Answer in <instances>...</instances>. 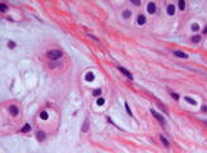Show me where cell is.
Returning <instances> with one entry per match:
<instances>
[{
    "instance_id": "cell-22",
    "label": "cell",
    "mask_w": 207,
    "mask_h": 153,
    "mask_svg": "<svg viewBox=\"0 0 207 153\" xmlns=\"http://www.w3.org/2000/svg\"><path fill=\"white\" fill-rule=\"evenodd\" d=\"M8 46H9V49H14V47H15V43H14V42H8Z\"/></svg>"
},
{
    "instance_id": "cell-4",
    "label": "cell",
    "mask_w": 207,
    "mask_h": 153,
    "mask_svg": "<svg viewBox=\"0 0 207 153\" xmlns=\"http://www.w3.org/2000/svg\"><path fill=\"white\" fill-rule=\"evenodd\" d=\"M119 70H120V71H121V73H123L124 75H127L129 79H133V75H132V73H131V71H128L127 69H124L123 66H119Z\"/></svg>"
},
{
    "instance_id": "cell-17",
    "label": "cell",
    "mask_w": 207,
    "mask_h": 153,
    "mask_svg": "<svg viewBox=\"0 0 207 153\" xmlns=\"http://www.w3.org/2000/svg\"><path fill=\"white\" fill-rule=\"evenodd\" d=\"M99 106H102V105L105 103V100L102 98V97H100V98H97V102H96Z\"/></svg>"
},
{
    "instance_id": "cell-8",
    "label": "cell",
    "mask_w": 207,
    "mask_h": 153,
    "mask_svg": "<svg viewBox=\"0 0 207 153\" xmlns=\"http://www.w3.org/2000/svg\"><path fill=\"white\" fill-rule=\"evenodd\" d=\"M166 12H168L169 15H174V13H175V6H174V5H168Z\"/></svg>"
},
{
    "instance_id": "cell-5",
    "label": "cell",
    "mask_w": 207,
    "mask_h": 153,
    "mask_svg": "<svg viewBox=\"0 0 207 153\" xmlns=\"http://www.w3.org/2000/svg\"><path fill=\"white\" fill-rule=\"evenodd\" d=\"M9 112L12 114V116H17V115H18V112H19V110H18V107H17V106H14V105H13V106H10V107H9Z\"/></svg>"
},
{
    "instance_id": "cell-24",
    "label": "cell",
    "mask_w": 207,
    "mask_h": 153,
    "mask_svg": "<svg viewBox=\"0 0 207 153\" xmlns=\"http://www.w3.org/2000/svg\"><path fill=\"white\" fill-rule=\"evenodd\" d=\"M125 107H127V111H128V114L132 116V111H131V108H129V106H128V103H125Z\"/></svg>"
},
{
    "instance_id": "cell-3",
    "label": "cell",
    "mask_w": 207,
    "mask_h": 153,
    "mask_svg": "<svg viewBox=\"0 0 207 153\" xmlns=\"http://www.w3.org/2000/svg\"><path fill=\"white\" fill-rule=\"evenodd\" d=\"M147 12L150 14H153L156 12V5H155V3H150L148 5H147Z\"/></svg>"
},
{
    "instance_id": "cell-21",
    "label": "cell",
    "mask_w": 207,
    "mask_h": 153,
    "mask_svg": "<svg viewBox=\"0 0 207 153\" xmlns=\"http://www.w3.org/2000/svg\"><path fill=\"white\" fill-rule=\"evenodd\" d=\"M101 94V89H96L93 91V96H100Z\"/></svg>"
},
{
    "instance_id": "cell-2",
    "label": "cell",
    "mask_w": 207,
    "mask_h": 153,
    "mask_svg": "<svg viewBox=\"0 0 207 153\" xmlns=\"http://www.w3.org/2000/svg\"><path fill=\"white\" fill-rule=\"evenodd\" d=\"M151 114L156 118V120H159V121L162 124V125H165V120H164V118H162V116L159 114V112H156L155 110H151Z\"/></svg>"
},
{
    "instance_id": "cell-20",
    "label": "cell",
    "mask_w": 207,
    "mask_h": 153,
    "mask_svg": "<svg viewBox=\"0 0 207 153\" xmlns=\"http://www.w3.org/2000/svg\"><path fill=\"white\" fill-rule=\"evenodd\" d=\"M192 29L193 31H198V29H200V26H198L197 23H194V24H192Z\"/></svg>"
},
{
    "instance_id": "cell-18",
    "label": "cell",
    "mask_w": 207,
    "mask_h": 153,
    "mask_svg": "<svg viewBox=\"0 0 207 153\" xmlns=\"http://www.w3.org/2000/svg\"><path fill=\"white\" fill-rule=\"evenodd\" d=\"M200 40H201L200 36H193V37H192V41L193 42H200Z\"/></svg>"
},
{
    "instance_id": "cell-15",
    "label": "cell",
    "mask_w": 207,
    "mask_h": 153,
    "mask_svg": "<svg viewBox=\"0 0 207 153\" xmlns=\"http://www.w3.org/2000/svg\"><path fill=\"white\" fill-rule=\"evenodd\" d=\"M40 118H41L42 120H46L47 119V112L46 111H41V112H40Z\"/></svg>"
},
{
    "instance_id": "cell-6",
    "label": "cell",
    "mask_w": 207,
    "mask_h": 153,
    "mask_svg": "<svg viewBox=\"0 0 207 153\" xmlns=\"http://www.w3.org/2000/svg\"><path fill=\"white\" fill-rule=\"evenodd\" d=\"M137 23H138L139 26H143L144 23H146V18H144V15H142V14H139V15H138Z\"/></svg>"
},
{
    "instance_id": "cell-27",
    "label": "cell",
    "mask_w": 207,
    "mask_h": 153,
    "mask_svg": "<svg viewBox=\"0 0 207 153\" xmlns=\"http://www.w3.org/2000/svg\"><path fill=\"white\" fill-rule=\"evenodd\" d=\"M203 33H205V35H206V33H207V26H206V27H205V28H203Z\"/></svg>"
},
{
    "instance_id": "cell-9",
    "label": "cell",
    "mask_w": 207,
    "mask_h": 153,
    "mask_svg": "<svg viewBox=\"0 0 207 153\" xmlns=\"http://www.w3.org/2000/svg\"><path fill=\"white\" fill-rule=\"evenodd\" d=\"M160 139H161V142H162V144H164V146H165L166 148H169V147H170V143L168 142V139H166V138H165L164 135H160Z\"/></svg>"
},
{
    "instance_id": "cell-25",
    "label": "cell",
    "mask_w": 207,
    "mask_h": 153,
    "mask_svg": "<svg viewBox=\"0 0 207 153\" xmlns=\"http://www.w3.org/2000/svg\"><path fill=\"white\" fill-rule=\"evenodd\" d=\"M132 3H133V4H136V5H139V4H141L139 0H132Z\"/></svg>"
},
{
    "instance_id": "cell-26",
    "label": "cell",
    "mask_w": 207,
    "mask_h": 153,
    "mask_svg": "<svg viewBox=\"0 0 207 153\" xmlns=\"http://www.w3.org/2000/svg\"><path fill=\"white\" fill-rule=\"evenodd\" d=\"M171 96H173V98H174V100H178V98H179V96H178L176 93H171Z\"/></svg>"
},
{
    "instance_id": "cell-19",
    "label": "cell",
    "mask_w": 207,
    "mask_h": 153,
    "mask_svg": "<svg viewBox=\"0 0 207 153\" xmlns=\"http://www.w3.org/2000/svg\"><path fill=\"white\" fill-rule=\"evenodd\" d=\"M179 8H180L182 10H183L184 8H185V3L183 1V0H180V1H179Z\"/></svg>"
},
{
    "instance_id": "cell-13",
    "label": "cell",
    "mask_w": 207,
    "mask_h": 153,
    "mask_svg": "<svg viewBox=\"0 0 207 153\" xmlns=\"http://www.w3.org/2000/svg\"><path fill=\"white\" fill-rule=\"evenodd\" d=\"M184 98H185V101H187V102H189L190 105H193V106H196V105H197V102L194 101V100H192L190 97H184Z\"/></svg>"
},
{
    "instance_id": "cell-23",
    "label": "cell",
    "mask_w": 207,
    "mask_h": 153,
    "mask_svg": "<svg viewBox=\"0 0 207 153\" xmlns=\"http://www.w3.org/2000/svg\"><path fill=\"white\" fill-rule=\"evenodd\" d=\"M123 15H124V17H125V18H128V17H129V15H131V12H129V10H125V12H124V14H123Z\"/></svg>"
},
{
    "instance_id": "cell-7",
    "label": "cell",
    "mask_w": 207,
    "mask_h": 153,
    "mask_svg": "<svg viewBox=\"0 0 207 153\" xmlns=\"http://www.w3.org/2000/svg\"><path fill=\"white\" fill-rule=\"evenodd\" d=\"M174 55H175V56H178V58H182V59H187V58H188V55H187V54H184V52H182V51H174Z\"/></svg>"
},
{
    "instance_id": "cell-16",
    "label": "cell",
    "mask_w": 207,
    "mask_h": 153,
    "mask_svg": "<svg viewBox=\"0 0 207 153\" xmlns=\"http://www.w3.org/2000/svg\"><path fill=\"white\" fill-rule=\"evenodd\" d=\"M31 130V126H30V124H26L23 128H22V131L23 133H27V131H30Z\"/></svg>"
},
{
    "instance_id": "cell-11",
    "label": "cell",
    "mask_w": 207,
    "mask_h": 153,
    "mask_svg": "<svg viewBox=\"0 0 207 153\" xmlns=\"http://www.w3.org/2000/svg\"><path fill=\"white\" fill-rule=\"evenodd\" d=\"M93 79H95V75H93V73H91V71H90V73L86 74V80H87V82H92Z\"/></svg>"
},
{
    "instance_id": "cell-14",
    "label": "cell",
    "mask_w": 207,
    "mask_h": 153,
    "mask_svg": "<svg viewBox=\"0 0 207 153\" xmlns=\"http://www.w3.org/2000/svg\"><path fill=\"white\" fill-rule=\"evenodd\" d=\"M8 10V6H6V4H0V12H1V13H4V12H6Z\"/></svg>"
},
{
    "instance_id": "cell-1",
    "label": "cell",
    "mask_w": 207,
    "mask_h": 153,
    "mask_svg": "<svg viewBox=\"0 0 207 153\" xmlns=\"http://www.w3.org/2000/svg\"><path fill=\"white\" fill-rule=\"evenodd\" d=\"M60 56H63L62 51L60 50H50L47 52V58L51 59V60H58Z\"/></svg>"
},
{
    "instance_id": "cell-12",
    "label": "cell",
    "mask_w": 207,
    "mask_h": 153,
    "mask_svg": "<svg viewBox=\"0 0 207 153\" xmlns=\"http://www.w3.org/2000/svg\"><path fill=\"white\" fill-rule=\"evenodd\" d=\"M88 119H86L84 120V124H83V126H82V131H87L88 130Z\"/></svg>"
},
{
    "instance_id": "cell-10",
    "label": "cell",
    "mask_w": 207,
    "mask_h": 153,
    "mask_svg": "<svg viewBox=\"0 0 207 153\" xmlns=\"http://www.w3.org/2000/svg\"><path fill=\"white\" fill-rule=\"evenodd\" d=\"M36 136H37V139H38V140H44V139H45V133L40 130V131L36 133Z\"/></svg>"
}]
</instances>
